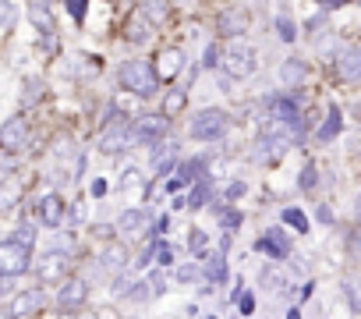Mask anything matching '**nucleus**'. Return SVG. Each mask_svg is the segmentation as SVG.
<instances>
[{"mask_svg": "<svg viewBox=\"0 0 361 319\" xmlns=\"http://www.w3.org/2000/svg\"><path fill=\"white\" fill-rule=\"evenodd\" d=\"M117 78H121V85H124L131 96H138V100H149V96H156V89H159V75H156L152 64H145V61H124L121 71H117Z\"/></svg>", "mask_w": 361, "mask_h": 319, "instance_id": "nucleus-1", "label": "nucleus"}, {"mask_svg": "<svg viewBox=\"0 0 361 319\" xmlns=\"http://www.w3.org/2000/svg\"><path fill=\"white\" fill-rule=\"evenodd\" d=\"M216 68H224L227 78H248V75H255V68H259V54H255V47L234 40V43L224 47V57H220Z\"/></svg>", "mask_w": 361, "mask_h": 319, "instance_id": "nucleus-2", "label": "nucleus"}, {"mask_svg": "<svg viewBox=\"0 0 361 319\" xmlns=\"http://www.w3.org/2000/svg\"><path fill=\"white\" fill-rule=\"evenodd\" d=\"M227 128H231L227 110H220V107H206V110H199V114L192 117L188 135H192V138H199V142H216V138H224V135H227Z\"/></svg>", "mask_w": 361, "mask_h": 319, "instance_id": "nucleus-3", "label": "nucleus"}, {"mask_svg": "<svg viewBox=\"0 0 361 319\" xmlns=\"http://www.w3.org/2000/svg\"><path fill=\"white\" fill-rule=\"evenodd\" d=\"M166 131H170V117H163V114H145V117L131 121V142H138V145H156V142H163Z\"/></svg>", "mask_w": 361, "mask_h": 319, "instance_id": "nucleus-4", "label": "nucleus"}, {"mask_svg": "<svg viewBox=\"0 0 361 319\" xmlns=\"http://www.w3.org/2000/svg\"><path fill=\"white\" fill-rule=\"evenodd\" d=\"M32 266V248L18 245L15 238L0 241V277H18Z\"/></svg>", "mask_w": 361, "mask_h": 319, "instance_id": "nucleus-5", "label": "nucleus"}, {"mask_svg": "<svg viewBox=\"0 0 361 319\" xmlns=\"http://www.w3.org/2000/svg\"><path fill=\"white\" fill-rule=\"evenodd\" d=\"M25 11H29V22L47 36V47L57 50V22H54V11H50V0H29Z\"/></svg>", "mask_w": 361, "mask_h": 319, "instance_id": "nucleus-6", "label": "nucleus"}, {"mask_svg": "<svg viewBox=\"0 0 361 319\" xmlns=\"http://www.w3.org/2000/svg\"><path fill=\"white\" fill-rule=\"evenodd\" d=\"M29 142V121L25 117H11L0 124V149L4 152H22Z\"/></svg>", "mask_w": 361, "mask_h": 319, "instance_id": "nucleus-7", "label": "nucleus"}, {"mask_svg": "<svg viewBox=\"0 0 361 319\" xmlns=\"http://www.w3.org/2000/svg\"><path fill=\"white\" fill-rule=\"evenodd\" d=\"M336 75L343 82H361V43H343L336 54Z\"/></svg>", "mask_w": 361, "mask_h": 319, "instance_id": "nucleus-8", "label": "nucleus"}, {"mask_svg": "<svg viewBox=\"0 0 361 319\" xmlns=\"http://www.w3.org/2000/svg\"><path fill=\"white\" fill-rule=\"evenodd\" d=\"M149 220H152V213H149L145 206H138V210H124V213L117 217L114 231H121V234H138V231H145L142 238H152V227H149Z\"/></svg>", "mask_w": 361, "mask_h": 319, "instance_id": "nucleus-9", "label": "nucleus"}, {"mask_svg": "<svg viewBox=\"0 0 361 319\" xmlns=\"http://www.w3.org/2000/svg\"><path fill=\"white\" fill-rule=\"evenodd\" d=\"M255 252H266L269 259H276V263H280V259H287V255H290V234H283L280 227H269V231L255 241Z\"/></svg>", "mask_w": 361, "mask_h": 319, "instance_id": "nucleus-10", "label": "nucleus"}, {"mask_svg": "<svg viewBox=\"0 0 361 319\" xmlns=\"http://www.w3.org/2000/svg\"><path fill=\"white\" fill-rule=\"evenodd\" d=\"M36 213H39V224H47V227H61L64 217H68V206H64V199H61L57 192H47V195L36 203Z\"/></svg>", "mask_w": 361, "mask_h": 319, "instance_id": "nucleus-11", "label": "nucleus"}, {"mask_svg": "<svg viewBox=\"0 0 361 319\" xmlns=\"http://www.w3.org/2000/svg\"><path fill=\"white\" fill-rule=\"evenodd\" d=\"M64 270H68V252H57V248H47V252H43V259L36 263V277H39L43 284L61 280V277H64Z\"/></svg>", "mask_w": 361, "mask_h": 319, "instance_id": "nucleus-12", "label": "nucleus"}, {"mask_svg": "<svg viewBox=\"0 0 361 319\" xmlns=\"http://www.w3.org/2000/svg\"><path fill=\"white\" fill-rule=\"evenodd\" d=\"M85 298H89V284H85V280H68V284L57 291V305H61V308H71V312H82Z\"/></svg>", "mask_w": 361, "mask_h": 319, "instance_id": "nucleus-13", "label": "nucleus"}, {"mask_svg": "<svg viewBox=\"0 0 361 319\" xmlns=\"http://www.w3.org/2000/svg\"><path fill=\"white\" fill-rule=\"evenodd\" d=\"M202 277H209V287L227 284V277H231V270H227V255H224V252H216V255L202 259Z\"/></svg>", "mask_w": 361, "mask_h": 319, "instance_id": "nucleus-14", "label": "nucleus"}, {"mask_svg": "<svg viewBox=\"0 0 361 319\" xmlns=\"http://www.w3.org/2000/svg\"><path fill=\"white\" fill-rule=\"evenodd\" d=\"M245 29H248V15L241 8H227L220 15V36H245Z\"/></svg>", "mask_w": 361, "mask_h": 319, "instance_id": "nucleus-15", "label": "nucleus"}, {"mask_svg": "<svg viewBox=\"0 0 361 319\" xmlns=\"http://www.w3.org/2000/svg\"><path fill=\"white\" fill-rule=\"evenodd\" d=\"M99 266L110 273V277H117V273H124V266H128V252L114 241V245H106L103 248V255H99Z\"/></svg>", "mask_w": 361, "mask_h": 319, "instance_id": "nucleus-16", "label": "nucleus"}, {"mask_svg": "<svg viewBox=\"0 0 361 319\" xmlns=\"http://www.w3.org/2000/svg\"><path fill=\"white\" fill-rule=\"evenodd\" d=\"M340 131H343V114H340L336 103H329V110H326V124L315 131V138H319V142H333Z\"/></svg>", "mask_w": 361, "mask_h": 319, "instance_id": "nucleus-17", "label": "nucleus"}, {"mask_svg": "<svg viewBox=\"0 0 361 319\" xmlns=\"http://www.w3.org/2000/svg\"><path fill=\"white\" fill-rule=\"evenodd\" d=\"M39 305H43V294H39V291H22V294L11 301V315H15V319H29Z\"/></svg>", "mask_w": 361, "mask_h": 319, "instance_id": "nucleus-18", "label": "nucleus"}, {"mask_svg": "<svg viewBox=\"0 0 361 319\" xmlns=\"http://www.w3.org/2000/svg\"><path fill=\"white\" fill-rule=\"evenodd\" d=\"M305 78H308V64H305V61L290 57V61H283V64H280V82H283V85H290V89H294V85H301Z\"/></svg>", "mask_w": 361, "mask_h": 319, "instance_id": "nucleus-19", "label": "nucleus"}, {"mask_svg": "<svg viewBox=\"0 0 361 319\" xmlns=\"http://www.w3.org/2000/svg\"><path fill=\"white\" fill-rule=\"evenodd\" d=\"M259 280H262V287H269L276 298H287V294H290V280H287L276 266H262V277H259Z\"/></svg>", "mask_w": 361, "mask_h": 319, "instance_id": "nucleus-20", "label": "nucleus"}, {"mask_svg": "<svg viewBox=\"0 0 361 319\" xmlns=\"http://www.w3.org/2000/svg\"><path fill=\"white\" fill-rule=\"evenodd\" d=\"M22 199V181L18 178H0V210H15Z\"/></svg>", "mask_w": 361, "mask_h": 319, "instance_id": "nucleus-21", "label": "nucleus"}, {"mask_svg": "<svg viewBox=\"0 0 361 319\" xmlns=\"http://www.w3.org/2000/svg\"><path fill=\"white\" fill-rule=\"evenodd\" d=\"M340 291H343V301L354 315H361V280L357 277H343L340 280Z\"/></svg>", "mask_w": 361, "mask_h": 319, "instance_id": "nucleus-22", "label": "nucleus"}, {"mask_svg": "<svg viewBox=\"0 0 361 319\" xmlns=\"http://www.w3.org/2000/svg\"><path fill=\"white\" fill-rule=\"evenodd\" d=\"M180 64H185V54H180L177 47H170V50L159 54V75H163V78H177Z\"/></svg>", "mask_w": 361, "mask_h": 319, "instance_id": "nucleus-23", "label": "nucleus"}, {"mask_svg": "<svg viewBox=\"0 0 361 319\" xmlns=\"http://www.w3.org/2000/svg\"><path fill=\"white\" fill-rule=\"evenodd\" d=\"M170 15V0H142V18L152 25H163Z\"/></svg>", "mask_w": 361, "mask_h": 319, "instance_id": "nucleus-24", "label": "nucleus"}, {"mask_svg": "<svg viewBox=\"0 0 361 319\" xmlns=\"http://www.w3.org/2000/svg\"><path fill=\"white\" fill-rule=\"evenodd\" d=\"M117 298H124L128 305H145V301L152 298V291H149L145 280H135V284H124V291H121Z\"/></svg>", "mask_w": 361, "mask_h": 319, "instance_id": "nucleus-25", "label": "nucleus"}, {"mask_svg": "<svg viewBox=\"0 0 361 319\" xmlns=\"http://www.w3.org/2000/svg\"><path fill=\"white\" fill-rule=\"evenodd\" d=\"M185 103H188V92H185V89H170L166 100H163V117H170V114H177V110H185Z\"/></svg>", "mask_w": 361, "mask_h": 319, "instance_id": "nucleus-26", "label": "nucleus"}, {"mask_svg": "<svg viewBox=\"0 0 361 319\" xmlns=\"http://www.w3.org/2000/svg\"><path fill=\"white\" fill-rule=\"evenodd\" d=\"M39 100H43V78H25V82H22V103L32 107V103H39Z\"/></svg>", "mask_w": 361, "mask_h": 319, "instance_id": "nucleus-27", "label": "nucleus"}, {"mask_svg": "<svg viewBox=\"0 0 361 319\" xmlns=\"http://www.w3.org/2000/svg\"><path fill=\"white\" fill-rule=\"evenodd\" d=\"M173 277H177L180 284H199V280H202V263H180Z\"/></svg>", "mask_w": 361, "mask_h": 319, "instance_id": "nucleus-28", "label": "nucleus"}, {"mask_svg": "<svg viewBox=\"0 0 361 319\" xmlns=\"http://www.w3.org/2000/svg\"><path fill=\"white\" fill-rule=\"evenodd\" d=\"M276 32H280L283 43H294V40H298V25H294V18H290L287 11L276 15Z\"/></svg>", "mask_w": 361, "mask_h": 319, "instance_id": "nucleus-29", "label": "nucleus"}, {"mask_svg": "<svg viewBox=\"0 0 361 319\" xmlns=\"http://www.w3.org/2000/svg\"><path fill=\"white\" fill-rule=\"evenodd\" d=\"M280 220H283V224H290L298 234H308V220H305V213H301L298 206H287V210L280 213Z\"/></svg>", "mask_w": 361, "mask_h": 319, "instance_id": "nucleus-30", "label": "nucleus"}, {"mask_svg": "<svg viewBox=\"0 0 361 319\" xmlns=\"http://www.w3.org/2000/svg\"><path fill=\"white\" fill-rule=\"evenodd\" d=\"M188 248H192V255H206V248H209V234L202 231V227H192L188 231Z\"/></svg>", "mask_w": 361, "mask_h": 319, "instance_id": "nucleus-31", "label": "nucleus"}, {"mask_svg": "<svg viewBox=\"0 0 361 319\" xmlns=\"http://www.w3.org/2000/svg\"><path fill=\"white\" fill-rule=\"evenodd\" d=\"M128 40H131V43H149V40H152V36H149V25H145L142 15L131 18V25H128Z\"/></svg>", "mask_w": 361, "mask_h": 319, "instance_id": "nucleus-32", "label": "nucleus"}, {"mask_svg": "<svg viewBox=\"0 0 361 319\" xmlns=\"http://www.w3.org/2000/svg\"><path fill=\"white\" fill-rule=\"evenodd\" d=\"M15 22H18V8L11 4V0H0V29L11 32V29H15Z\"/></svg>", "mask_w": 361, "mask_h": 319, "instance_id": "nucleus-33", "label": "nucleus"}, {"mask_svg": "<svg viewBox=\"0 0 361 319\" xmlns=\"http://www.w3.org/2000/svg\"><path fill=\"white\" fill-rule=\"evenodd\" d=\"M145 284H149L152 298H159V294H166V284H170V277H166V270H152Z\"/></svg>", "mask_w": 361, "mask_h": 319, "instance_id": "nucleus-34", "label": "nucleus"}, {"mask_svg": "<svg viewBox=\"0 0 361 319\" xmlns=\"http://www.w3.org/2000/svg\"><path fill=\"white\" fill-rule=\"evenodd\" d=\"M206 199H209V178H202V181H195V188H192V195H188L185 203H188V206L195 210V206H202Z\"/></svg>", "mask_w": 361, "mask_h": 319, "instance_id": "nucleus-35", "label": "nucleus"}, {"mask_svg": "<svg viewBox=\"0 0 361 319\" xmlns=\"http://www.w3.org/2000/svg\"><path fill=\"white\" fill-rule=\"evenodd\" d=\"M15 241H18V245H25V248H32V245H36V224L22 220V224H18V231H15Z\"/></svg>", "mask_w": 361, "mask_h": 319, "instance_id": "nucleus-36", "label": "nucleus"}, {"mask_svg": "<svg viewBox=\"0 0 361 319\" xmlns=\"http://www.w3.org/2000/svg\"><path fill=\"white\" fill-rule=\"evenodd\" d=\"M315 185H319V171H315V164H305L298 188H301V192H315Z\"/></svg>", "mask_w": 361, "mask_h": 319, "instance_id": "nucleus-37", "label": "nucleus"}, {"mask_svg": "<svg viewBox=\"0 0 361 319\" xmlns=\"http://www.w3.org/2000/svg\"><path fill=\"white\" fill-rule=\"evenodd\" d=\"M142 181H145V178H142V171H138V167H128V171L121 174V188H124V192L142 188Z\"/></svg>", "mask_w": 361, "mask_h": 319, "instance_id": "nucleus-38", "label": "nucleus"}, {"mask_svg": "<svg viewBox=\"0 0 361 319\" xmlns=\"http://www.w3.org/2000/svg\"><path fill=\"white\" fill-rule=\"evenodd\" d=\"M245 192H248V185H245V181H231V185H227V192H224V203H231V199H241Z\"/></svg>", "mask_w": 361, "mask_h": 319, "instance_id": "nucleus-39", "label": "nucleus"}, {"mask_svg": "<svg viewBox=\"0 0 361 319\" xmlns=\"http://www.w3.org/2000/svg\"><path fill=\"white\" fill-rule=\"evenodd\" d=\"M156 263H159V270H166L173 263V248L170 245H156Z\"/></svg>", "mask_w": 361, "mask_h": 319, "instance_id": "nucleus-40", "label": "nucleus"}, {"mask_svg": "<svg viewBox=\"0 0 361 319\" xmlns=\"http://www.w3.org/2000/svg\"><path fill=\"white\" fill-rule=\"evenodd\" d=\"M85 4H89V0H68V15H71L75 22H82V18H85Z\"/></svg>", "mask_w": 361, "mask_h": 319, "instance_id": "nucleus-41", "label": "nucleus"}, {"mask_svg": "<svg viewBox=\"0 0 361 319\" xmlns=\"http://www.w3.org/2000/svg\"><path fill=\"white\" fill-rule=\"evenodd\" d=\"M347 252H350L354 259H361V227H357L354 234H347Z\"/></svg>", "mask_w": 361, "mask_h": 319, "instance_id": "nucleus-42", "label": "nucleus"}, {"mask_svg": "<svg viewBox=\"0 0 361 319\" xmlns=\"http://www.w3.org/2000/svg\"><path fill=\"white\" fill-rule=\"evenodd\" d=\"M202 61H206V68H216V61H220V47H216V43H209V47H206V54H202Z\"/></svg>", "mask_w": 361, "mask_h": 319, "instance_id": "nucleus-43", "label": "nucleus"}, {"mask_svg": "<svg viewBox=\"0 0 361 319\" xmlns=\"http://www.w3.org/2000/svg\"><path fill=\"white\" fill-rule=\"evenodd\" d=\"M156 245H159V241H152V245H149V248H142V255H138V263H135V266H138V270H142V266H149V263H152V259H156Z\"/></svg>", "mask_w": 361, "mask_h": 319, "instance_id": "nucleus-44", "label": "nucleus"}, {"mask_svg": "<svg viewBox=\"0 0 361 319\" xmlns=\"http://www.w3.org/2000/svg\"><path fill=\"white\" fill-rule=\"evenodd\" d=\"M238 301H241V312H245V315H252V312H255V294H245V291H241V298H238Z\"/></svg>", "mask_w": 361, "mask_h": 319, "instance_id": "nucleus-45", "label": "nucleus"}, {"mask_svg": "<svg viewBox=\"0 0 361 319\" xmlns=\"http://www.w3.org/2000/svg\"><path fill=\"white\" fill-rule=\"evenodd\" d=\"M15 291V277H0V298H8Z\"/></svg>", "mask_w": 361, "mask_h": 319, "instance_id": "nucleus-46", "label": "nucleus"}, {"mask_svg": "<svg viewBox=\"0 0 361 319\" xmlns=\"http://www.w3.org/2000/svg\"><path fill=\"white\" fill-rule=\"evenodd\" d=\"M315 217H319V224H333V210H329V206H319Z\"/></svg>", "mask_w": 361, "mask_h": 319, "instance_id": "nucleus-47", "label": "nucleus"}, {"mask_svg": "<svg viewBox=\"0 0 361 319\" xmlns=\"http://www.w3.org/2000/svg\"><path fill=\"white\" fill-rule=\"evenodd\" d=\"M92 195H96V199H99V195H106V181H103V178H99V181H92Z\"/></svg>", "mask_w": 361, "mask_h": 319, "instance_id": "nucleus-48", "label": "nucleus"}, {"mask_svg": "<svg viewBox=\"0 0 361 319\" xmlns=\"http://www.w3.org/2000/svg\"><path fill=\"white\" fill-rule=\"evenodd\" d=\"M96 238H103V241H106V238H114V227H106V224H99V227H96Z\"/></svg>", "mask_w": 361, "mask_h": 319, "instance_id": "nucleus-49", "label": "nucleus"}, {"mask_svg": "<svg viewBox=\"0 0 361 319\" xmlns=\"http://www.w3.org/2000/svg\"><path fill=\"white\" fill-rule=\"evenodd\" d=\"M319 4H326V11H333V8H340L343 0H319Z\"/></svg>", "mask_w": 361, "mask_h": 319, "instance_id": "nucleus-50", "label": "nucleus"}, {"mask_svg": "<svg viewBox=\"0 0 361 319\" xmlns=\"http://www.w3.org/2000/svg\"><path fill=\"white\" fill-rule=\"evenodd\" d=\"M354 220H357V224H361V195H357V199H354Z\"/></svg>", "mask_w": 361, "mask_h": 319, "instance_id": "nucleus-51", "label": "nucleus"}, {"mask_svg": "<svg viewBox=\"0 0 361 319\" xmlns=\"http://www.w3.org/2000/svg\"><path fill=\"white\" fill-rule=\"evenodd\" d=\"M75 319H99V315H96V312H89V308H85V312H78V315H75Z\"/></svg>", "mask_w": 361, "mask_h": 319, "instance_id": "nucleus-52", "label": "nucleus"}, {"mask_svg": "<svg viewBox=\"0 0 361 319\" xmlns=\"http://www.w3.org/2000/svg\"><path fill=\"white\" fill-rule=\"evenodd\" d=\"M287 319H301V312H298V308H290V312H287Z\"/></svg>", "mask_w": 361, "mask_h": 319, "instance_id": "nucleus-53", "label": "nucleus"}, {"mask_svg": "<svg viewBox=\"0 0 361 319\" xmlns=\"http://www.w3.org/2000/svg\"><path fill=\"white\" fill-rule=\"evenodd\" d=\"M202 319H220V315H202Z\"/></svg>", "mask_w": 361, "mask_h": 319, "instance_id": "nucleus-54", "label": "nucleus"}, {"mask_svg": "<svg viewBox=\"0 0 361 319\" xmlns=\"http://www.w3.org/2000/svg\"><path fill=\"white\" fill-rule=\"evenodd\" d=\"M0 319H4V315H0Z\"/></svg>", "mask_w": 361, "mask_h": 319, "instance_id": "nucleus-55", "label": "nucleus"}]
</instances>
